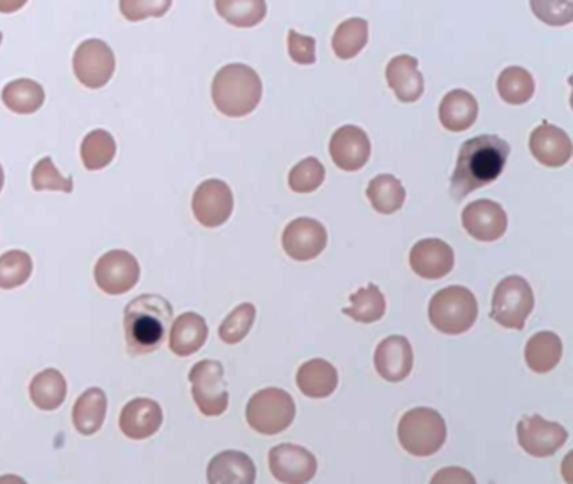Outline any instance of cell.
I'll use <instances>...</instances> for the list:
<instances>
[{"mask_svg":"<svg viewBox=\"0 0 573 484\" xmlns=\"http://www.w3.org/2000/svg\"><path fill=\"white\" fill-rule=\"evenodd\" d=\"M510 145L496 135H480L461 145L456 169L451 179V194L464 199L478 189L493 184L503 173Z\"/></svg>","mask_w":573,"mask_h":484,"instance_id":"obj_1","label":"cell"},{"mask_svg":"<svg viewBox=\"0 0 573 484\" xmlns=\"http://www.w3.org/2000/svg\"><path fill=\"white\" fill-rule=\"evenodd\" d=\"M172 316V305L159 294H142L130 301L123 316L130 353L147 355L159 350L169 333Z\"/></svg>","mask_w":573,"mask_h":484,"instance_id":"obj_2","label":"cell"},{"mask_svg":"<svg viewBox=\"0 0 573 484\" xmlns=\"http://www.w3.org/2000/svg\"><path fill=\"white\" fill-rule=\"evenodd\" d=\"M263 98V81L248 64L221 68L212 81V101L225 117L242 118L257 110Z\"/></svg>","mask_w":573,"mask_h":484,"instance_id":"obj_3","label":"cell"},{"mask_svg":"<svg viewBox=\"0 0 573 484\" xmlns=\"http://www.w3.org/2000/svg\"><path fill=\"white\" fill-rule=\"evenodd\" d=\"M478 319V301L464 286L438 291L429 303V322L444 335H461L473 329Z\"/></svg>","mask_w":573,"mask_h":484,"instance_id":"obj_4","label":"cell"},{"mask_svg":"<svg viewBox=\"0 0 573 484\" xmlns=\"http://www.w3.org/2000/svg\"><path fill=\"white\" fill-rule=\"evenodd\" d=\"M399 443L412 456L429 457L439 453L448 437L444 417L434 409L415 407L399 422Z\"/></svg>","mask_w":573,"mask_h":484,"instance_id":"obj_5","label":"cell"},{"mask_svg":"<svg viewBox=\"0 0 573 484\" xmlns=\"http://www.w3.org/2000/svg\"><path fill=\"white\" fill-rule=\"evenodd\" d=\"M296 405L283 389L268 387L252 395L245 407L249 426L264 436H277L293 424Z\"/></svg>","mask_w":573,"mask_h":484,"instance_id":"obj_6","label":"cell"},{"mask_svg":"<svg viewBox=\"0 0 573 484\" xmlns=\"http://www.w3.org/2000/svg\"><path fill=\"white\" fill-rule=\"evenodd\" d=\"M533 309L535 294L529 281L522 276H507L494 290L491 319L504 329L523 330Z\"/></svg>","mask_w":573,"mask_h":484,"instance_id":"obj_7","label":"cell"},{"mask_svg":"<svg viewBox=\"0 0 573 484\" xmlns=\"http://www.w3.org/2000/svg\"><path fill=\"white\" fill-rule=\"evenodd\" d=\"M189 381L192 384V397L202 414L218 417L228 411L229 392L221 362L201 360L190 371Z\"/></svg>","mask_w":573,"mask_h":484,"instance_id":"obj_8","label":"cell"},{"mask_svg":"<svg viewBox=\"0 0 573 484\" xmlns=\"http://www.w3.org/2000/svg\"><path fill=\"white\" fill-rule=\"evenodd\" d=\"M117 68L113 49L101 39H88L78 46L73 70L78 81L90 90H100L110 83Z\"/></svg>","mask_w":573,"mask_h":484,"instance_id":"obj_9","label":"cell"},{"mask_svg":"<svg viewBox=\"0 0 573 484\" xmlns=\"http://www.w3.org/2000/svg\"><path fill=\"white\" fill-rule=\"evenodd\" d=\"M94 281L103 293L120 296L140 281V264L129 251L113 250L103 254L94 266Z\"/></svg>","mask_w":573,"mask_h":484,"instance_id":"obj_10","label":"cell"},{"mask_svg":"<svg viewBox=\"0 0 573 484\" xmlns=\"http://www.w3.org/2000/svg\"><path fill=\"white\" fill-rule=\"evenodd\" d=\"M192 211L204 228L224 225L234 211V195L224 180L209 179L199 185L192 198Z\"/></svg>","mask_w":573,"mask_h":484,"instance_id":"obj_11","label":"cell"},{"mask_svg":"<svg viewBox=\"0 0 573 484\" xmlns=\"http://www.w3.org/2000/svg\"><path fill=\"white\" fill-rule=\"evenodd\" d=\"M516 434L522 450L533 457L553 456L569 440L565 427L539 414L522 419L516 426Z\"/></svg>","mask_w":573,"mask_h":484,"instance_id":"obj_12","label":"cell"},{"mask_svg":"<svg viewBox=\"0 0 573 484\" xmlns=\"http://www.w3.org/2000/svg\"><path fill=\"white\" fill-rule=\"evenodd\" d=\"M329 232L322 222L310 218L291 221L283 232V250L291 260L311 261L325 251Z\"/></svg>","mask_w":573,"mask_h":484,"instance_id":"obj_13","label":"cell"},{"mask_svg":"<svg viewBox=\"0 0 573 484\" xmlns=\"http://www.w3.org/2000/svg\"><path fill=\"white\" fill-rule=\"evenodd\" d=\"M270 470L280 483L304 484L318 471L316 457L296 444H280L270 451Z\"/></svg>","mask_w":573,"mask_h":484,"instance_id":"obj_14","label":"cell"},{"mask_svg":"<svg viewBox=\"0 0 573 484\" xmlns=\"http://www.w3.org/2000/svg\"><path fill=\"white\" fill-rule=\"evenodd\" d=\"M463 228L480 242H493L503 238L507 229V215L497 202L480 199L463 211Z\"/></svg>","mask_w":573,"mask_h":484,"instance_id":"obj_15","label":"cell"},{"mask_svg":"<svg viewBox=\"0 0 573 484\" xmlns=\"http://www.w3.org/2000/svg\"><path fill=\"white\" fill-rule=\"evenodd\" d=\"M330 155L339 169L356 172L369 162L372 155V143L362 129L345 125L333 133L330 140Z\"/></svg>","mask_w":573,"mask_h":484,"instance_id":"obj_16","label":"cell"},{"mask_svg":"<svg viewBox=\"0 0 573 484\" xmlns=\"http://www.w3.org/2000/svg\"><path fill=\"white\" fill-rule=\"evenodd\" d=\"M412 271L424 280H441L454 268V251L441 239H422L415 242L409 258Z\"/></svg>","mask_w":573,"mask_h":484,"instance_id":"obj_17","label":"cell"},{"mask_svg":"<svg viewBox=\"0 0 573 484\" xmlns=\"http://www.w3.org/2000/svg\"><path fill=\"white\" fill-rule=\"evenodd\" d=\"M376 372L388 382H402L414 367V352L405 336L392 335L382 340L373 356Z\"/></svg>","mask_w":573,"mask_h":484,"instance_id":"obj_18","label":"cell"},{"mask_svg":"<svg viewBox=\"0 0 573 484\" xmlns=\"http://www.w3.org/2000/svg\"><path fill=\"white\" fill-rule=\"evenodd\" d=\"M162 424V407L152 399H133L120 414L121 433L133 441L149 440L160 431Z\"/></svg>","mask_w":573,"mask_h":484,"instance_id":"obj_19","label":"cell"},{"mask_svg":"<svg viewBox=\"0 0 573 484\" xmlns=\"http://www.w3.org/2000/svg\"><path fill=\"white\" fill-rule=\"evenodd\" d=\"M572 140L559 127L542 123L530 135V152L542 165L559 169L572 159Z\"/></svg>","mask_w":573,"mask_h":484,"instance_id":"obj_20","label":"cell"},{"mask_svg":"<svg viewBox=\"0 0 573 484\" xmlns=\"http://www.w3.org/2000/svg\"><path fill=\"white\" fill-rule=\"evenodd\" d=\"M389 87L402 103H415L424 94V78L419 71V61L412 56L401 54L391 59L385 70Z\"/></svg>","mask_w":573,"mask_h":484,"instance_id":"obj_21","label":"cell"},{"mask_svg":"<svg viewBox=\"0 0 573 484\" xmlns=\"http://www.w3.org/2000/svg\"><path fill=\"white\" fill-rule=\"evenodd\" d=\"M208 481L211 484H254L257 464L241 451H224L209 463Z\"/></svg>","mask_w":573,"mask_h":484,"instance_id":"obj_22","label":"cell"},{"mask_svg":"<svg viewBox=\"0 0 573 484\" xmlns=\"http://www.w3.org/2000/svg\"><path fill=\"white\" fill-rule=\"evenodd\" d=\"M480 107L476 98L466 90H453L442 98L439 120L448 132L461 133L470 130L478 120Z\"/></svg>","mask_w":573,"mask_h":484,"instance_id":"obj_23","label":"cell"},{"mask_svg":"<svg viewBox=\"0 0 573 484\" xmlns=\"http://www.w3.org/2000/svg\"><path fill=\"white\" fill-rule=\"evenodd\" d=\"M209 326L204 316L198 313H183L170 329V350L177 356H190L198 353L208 342Z\"/></svg>","mask_w":573,"mask_h":484,"instance_id":"obj_24","label":"cell"},{"mask_svg":"<svg viewBox=\"0 0 573 484\" xmlns=\"http://www.w3.org/2000/svg\"><path fill=\"white\" fill-rule=\"evenodd\" d=\"M296 384L306 397L326 399L339 387V372L326 360L313 359L301 365Z\"/></svg>","mask_w":573,"mask_h":484,"instance_id":"obj_25","label":"cell"},{"mask_svg":"<svg viewBox=\"0 0 573 484\" xmlns=\"http://www.w3.org/2000/svg\"><path fill=\"white\" fill-rule=\"evenodd\" d=\"M107 394L100 387H91L78 397L73 409V422L78 433L93 436L103 427L107 417Z\"/></svg>","mask_w":573,"mask_h":484,"instance_id":"obj_26","label":"cell"},{"mask_svg":"<svg viewBox=\"0 0 573 484\" xmlns=\"http://www.w3.org/2000/svg\"><path fill=\"white\" fill-rule=\"evenodd\" d=\"M563 343L553 332H539L526 343L525 360L536 374H549L560 363Z\"/></svg>","mask_w":573,"mask_h":484,"instance_id":"obj_27","label":"cell"},{"mask_svg":"<svg viewBox=\"0 0 573 484\" xmlns=\"http://www.w3.org/2000/svg\"><path fill=\"white\" fill-rule=\"evenodd\" d=\"M32 404L41 411H56L68 395L67 379L56 369H46L29 385Z\"/></svg>","mask_w":573,"mask_h":484,"instance_id":"obj_28","label":"cell"},{"mask_svg":"<svg viewBox=\"0 0 573 484\" xmlns=\"http://www.w3.org/2000/svg\"><path fill=\"white\" fill-rule=\"evenodd\" d=\"M366 198L379 214L391 215L401 211L405 202V189L391 173L376 175L366 188Z\"/></svg>","mask_w":573,"mask_h":484,"instance_id":"obj_29","label":"cell"},{"mask_svg":"<svg viewBox=\"0 0 573 484\" xmlns=\"http://www.w3.org/2000/svg\"><path fill=\"white\" fill-rule=\"evenodd\" d=\"M2 101L14 113L32 114L41 110L44 104L46 91L38 81L21 78L6 84L2 90Z\"/></svg>","mask_w":573,"mask_h":484,"instance_id":"obj_30","label":"cell"},{"mask_svg":"<svg viewBox=\"0 0 573 484\" xmlns=\"http://www.w3.org/2000/svg\"><path fill=\"white\" fill-rule=\"evenodd\" d=\"M215 11L234 28H254L268 14L267 0H215Z\"/></svg>","mask_w":573,"mask_h":484,"instance_id":"obj_31","label":"cell"},{"mask_svg":"<svg viewBox=\"0 0 573 484\" xmlns=\"http://www.w3.org/2000/svg\"><path fill=\"white\" fill-rule=\"evenodd\" d=\"M349 309L343 310L346 316L359 323H375L384 319L388 310V301L379 286L370 283L369 286L360 288L355 293L350 294Z\"/></svg>","mask_w":573,"mask_h":484,"instance_id":"obj_32","label":"cell"},{"mask_svg":"<svg viewBox=\"0 0 573 484\" xmlns=\"http://www.w3.org/2000/svg\"><path fill=\"white\" fill-rule=\"evenodd\" d=\"M497 93L504 103L520 107L535 94V80L525 68L510 67L497 78Z\"/></svg>","mask_w":573,"mask_h":484,"instance_id":"obj_33","label":"cell"},{"mask_svg":"<svg viewBox=\"0 0 573 484\" xmlns=\"http://www.w3.org/2000/svg\"><path fill=\"white\" fill-rule=\"evenodd\" d=\"M369 42V22L362 18L343 21L333 34L332 46L336 58L353 59L359 56Z\"/></svg>","mask_w":573,"mask_h":484,"instance_id":"obj_34","label":"cell"},{"mask_svg":"<svg viewBox=\"0 0 573 484\" xmlns=\"http://www.w3.org/2000/svg\"><path fill=\"white\" fill-rule=\"evenodd\" d=\"M117 157V142L107 130H93L81 143V160L91 172L107 169Z\"/></svg>","mask_w":573,"mask_h":484,"instance_id":"obj_35","label":"cell"},{"mask_svg":"<svg viewBox=\"0 0 573 484\" xmlns=\"http://www.w3.org/2000/svg\"><path fill=\"white\" fill-rule=\"evenodd\" d=\"M32 274V258L26 251L12 250L0 256V288L14 290L28 283Z\"/></svg>","mask_w":573,"mask_h":484,"instance_id":"obj_36","label":"cell"},{"mask_svg":"<svg viewBox=\"0 0 573 484\" xmlns=\"http://www.w3.org/2000/svg\"><path fill=\"white\" fill-rule=\"evenodd\" d=\"M325 167L314 157L301 160L291 169L288 184L296 194H311L325 182Z\"/></svg>","mask_w":573,"mask_h":484,"instance_id":"obj_37","label":"cell"},{"mask_svg":"<svg viewBox=\"0 0 573 484\" xmlns=\"http://www.w3.org/2000/svg\"><path fill=\"white\" fill-rule=\"evenodd\" d=\"M254 320H257V306L252 303H241L219 326V336L228 345H235L251 332Z\"/></svg>","mask_w":573,"mask_h":484,"instance_id":"obj_38","label":"cell"},{"mask_svg":"<svg viewBox=\"0 0 573 484\" xmlns=\"http://www.w3.org/2000/svg\"><path fill=\"white\" fill-rule=\"evenodd\" d=\"M32 188L38 192L51 191L71 194L74 182L71 177L61 175L51 157H42L32 170Z\"/></svg>","mask_w":573,"mask_h":484,"instance_id":"obj_39","label":"cell"},{"mask_svg":"<svg viewBox=\"0 0 573 484\" xmlns=\"http://www.w3.org/2000/svg\"><path fill=\"white\" fill-rule=\"evenodd\" d=\"M533 14L543 24L563 28L573 21V0H530Z\"/></svg>","mask_w":573,"mask_h":484,"instance_id":"obj_40","label":"cell"},{"mask_svg":"<svg viewBox=\"0 0 573 484\" xmlns=\"http://www.w3.org/2000/svg\"><path fill=\"white\" fill-rule=\"evenodd\" d=\"M172 8V0H120V12L130 22L163 18Z\"/></svg>","mask_w":573,"mask_h":484,"instance_id":"obj_41","label":"cell"},{"mask_svg":"<svg viewBox=\"0 0 573 484\" xmlns=\"http://www.w3.org/2000/svg\"><path fill=\"white\" fill-rule=\"evenodd\" d=\"M288 54L294 63L310 67L316 61V41L311 36L300 34L291 29L288 32Z\"/></svg>","mask_w":573,"mask_h":484,"instance_id":"obj_42","label":"cell"},{"mask_svg":"<svg viewBox=\"0 0 573 484\" xmlns=\"http://www.w3.org/2000/svg\"><path fill=\"white\" fill-rule=\"evenodd\" d=\"M432 484H476L473 474L463 467H444L431 480Z\"/></svg>","mask_w":573,"mask_h":484,"instance_id":"obj_43","label":"cell"},{"mask_svg":"<svg viewBox=\"0 0 573 484\" xmlns=\"http://www.w3.org/2000/svg\"><path fill=\"white\" fill-rule=\"evenodd\" d=\"M29 0H0V14H14L21 11Z\"/></svg>","mask_w":573,"mask_h":484,"instance_id":"obj_44","label":"cell"},{"mask_svg":"<svg viewBox=\"0 0 573 484\" xmlns=\"http://www.w3.org/2000/svg\"><path fill=\"white\" fill-rule=\"evenodd\" d=\"M4 182H6L4 169H2V165H0V192H2V189H4Z\"/></svg>","mask_w":573,"mask_h":484,"instance_id":"obj_45","label":"cell"},{"mask_svg":"<svg viewBox=\"0 0 573 484\" xmlns=\"http://www.w3.org/2000/svg\"><path fill=\"white\" fill-rule=\"evenodd\" d=\"M2 39H4V36H2V32H0V44H2Z\"/></svg>","mask_w":573,"mask_h":484,"instance_id":"obj_46","label":"cell"}]
</instances>
